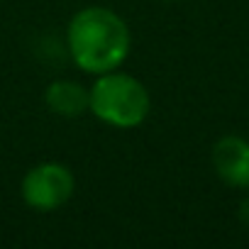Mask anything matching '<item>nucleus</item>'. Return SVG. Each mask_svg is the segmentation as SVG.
I'll list each match as a JSON object with an SVG mask.
<instances>
[{
	"label": "nucleus",
	"mask_w": 249,
	"mask_h": 249,
	"mask_svg": "<svg viewBox=\"0 0 249 249\" xmlns=\"http://www.w3.org/2000/svg\"><path fill=\"white\" fill-rule=\"evenodd\" d=\"M66 44L73 64L86 73H107L120 69L130 54V27L110 8L78 10L66 30Z\"/></svg>",
	"instance_id": "obj_1"
},
{
	"label": "nucleus",
	"mask_w": 249,
	"mask_h": 249,
	"mask_svg": "<svg viewBox=\"0 0 249 249\" xmlns=\"http://www.w3.org/2000/svg\"><path fill=\"white\" fill-rule=\"evenodd\" d=\"M213 169L232 188H249V142L237 135H225L213 147Z\"/></svg>",
	"instance_id": "obj_4"
},
{
	"label": "nucleus",
	"mask_w": 249,
	"mask_h": 249,
	"mask_svg": "<svg viewBox=\"0 0 249 249\" xmlns=\"http://www.w3.org/2000/svg\"><path fill=\"white\" fill-rule=\"evenodd\" d=\"M47 107L61 117H81L90 110V88L81 86L78 81H54L44 93Z\"/></svg>",
	"instance_id": "obj_5"
},
{
	"label": "nucleus",
	"mask_w": 249,
	"mask_h": 249,
	"mask_svg": "<svg viewBox=\"0 0 249 249\" xmlns=\"http://www.w3.org/2000/svg\"><path fill=\"white\" fill-rule=\"evenodd\" d=\"M242 217L249 222V200H244V203H242Z\"/></svg>",
	"instance_id": "obj_6"
},
{
	"label": "nucleus",
	"mask_w": 249,
	"mask_h": 249,
	"mask_svg": "<svg viewBox=\"0 0 249 249\" xmlns=\"http://www.w3.org/2000/svg\"><path fill=\"white\" fill-rule=\"evenodd\" d=\"M76 188V178L69 166L59 161H44L32 166L22 178V198L30 208L49 213L61 208Z\"/></svg>",
	"instance_id": "obj_3"
},
{
	"label": "nucleus",
	"mask_w": 249,
	"mask_h": 249,
	"mask_svg": "<svg viewBox=\"0 0 249 249\" xmlns=\"http://www.w3.org/2000/svg\"><path fill=\"white\" fill-rule=\"evenodd\" d=\"M152 110L149 90L142 81L122 71H107L90 86V112L112 127L130 130L147 120Z\"/></svg>",
	"instance_id": "obj_2"
}]
</instances>
